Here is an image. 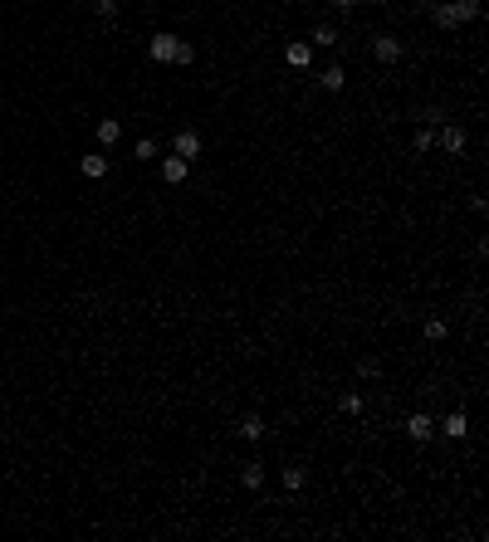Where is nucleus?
Returning <instances> with one entry per match:
<instances>
[{
    "label": "nucleus",
    "instance_id": "1",
    "mask_svg": "<svg viewBox=\"0 0 489 542\" xmlns=\"http://www.w3.org/2000/svg\"><path fill=\"white\" fill-rule=\"evenodd\" d=\"M430 20L441 30L470 25V20H479V0H436V6H430Z\"/></svg>",
    "mask_w": 489,
    "mask_h": 542
},
{
    "label": "nucleus",
    "instance_id": "2",
    "mask_svg": "<svg viewBox=\"0 0 489 542\" xmlns=\"http://www.w3.org/2000/svg\"><path fill=\"white\" fill-rule=\"evenodd\" d=\"M177 49H181L177 34H152V39H147V54H152L157 64H177Z\"/></svg>",
    "mask_w": 489,
    "mask_h": 542
},
{
    "label": "nucleus",
    "instance_id": "3",
    "mask_svg": "<svg viewBox=\"0 0 489 542\" xmlns=\"http://www.w3.org/2000/svg\"><path fill=\"white\" fill-rule=\"evenodd\" d=\"M406 435H411L416 445H426V440H436V420H430L426 410H416V415L406 420Z\"/></svg>",
    "mask_w": 489,
    "mask_h": 542
},
{
    "label": "nucleus",
    "instance_id": "4",
    "mask_svg": "<svg viewBox=\"0 0 489 542\" xmlns=\"http://www.w3.org/2000/svg\"><path fill=\"white\" fill-rule=\"evenodd\" d=\"M172 152H177V156H186V161H191V156H201V132L181 127V132L172 137Z\"/></svg>",
    "mask_w": 489,
    "mask_h": 542
},
{
    "label": "nucleus",
    "instance_id": "5",
    "mask_svg": "<svg viewBox=\"0 0 489 542\" xmlns=\"http://www.w3.org/2000/svg\"><path fill=\"white\" fill-rule=\"evenodd\" d=\"M372 54H377V64H397L401 59V39H392V34L372 39Z\"/></svg>",
    "mask_w": 489,
    "mask_h": 542
},
{
    "label": "nucleus",
    "instance_id": "6",
    "mask_svg": "<svg viewBox=\"0 0 489 542\" xmlns=\"http://www.w3.org/2000/svg\"><path fill=\"white\" fill-rule=\"evenodd\" d=\"M186 171H191V161H186V156H167V161H161V181H167V186H181V181H186Z\"/></svg>",
    "mask_w": 489,
    "mask_h": 542
},
{
    "label": "nucleus",
    "instance_id": "7",
    "mask_svg": "<svg viewBox=\"0 0 489 542\" xmlns=\"http://www.w3.org/2000/svg\"><path fill=\"white\" fill-rule=\"evenodd\" d=\"M465 430H470V420H465V410H450L441 425H436V435H450V440H465Z\"/></svg>",
    "mask_w": 489,
    "mask_h": 542
},
{
    "label": "nucleus",
    "instance_id": "8",
    "mask_svg": "<svg viewBox=\"0 0 489 542\" xmlns=\"http://www.w3.org/2000/svg\"><path fill=\"white\" fill-rule=\"evenodd\" d=\"M284 59H289L294 69H308V64H313V44H308V39H294V44L284 49Z\"/></svg>",
    "mask_w": 489,
    "mask_h": 542
},
{
    "label": "nucleus",
    "instance_id": "9",
    "mask_svg": "<svg viewBox=\"0 0 489 542\" xmlns=\"http://www.w3.org/2000/svg\"><path fill=\"white\" fill-rule=\"evenodd\" d=\"M318 83H323V93H343V64H328Z\"/></svg>",
    "mask_w": 489,
    "mask_h": 542
},
{
    "label": "nucleus",
    "instance_id": "10",
    "mask_svg": "<svg viewBox=\"0 0 489 542\" xmlns=\"http://www.w3.org/2000/svg\"><path fill=\"white\" fill-rule=\"evenodd\" d=\"M240 440H264V415H245L240 420Z\"/></svg>",
    "mask_w": 489,
    "mask_h": 542
},
{
    "label": "nucleus",
    "instance_id": "11",
    "mask_svg": "<svg viewBox=\"0 0 489 542\" xmlns=\"http://www.w3.org/2000/svg\"><path fill=\"white\" fill-rule=\"evenodd\" d=\"M313 44H323V49H338V44H343V34H338L333 25H318V30H313Z\"/></svg>",
    "mask_w": 489,
    "mask_h": 542
},
{
    "label": "nucleus",
    "instance_id": "12",
    "mask_svg": "<svg viewBox=\"0 0 489 542\" xmlns=\"http://www.w3.org/2000/svg\"><path fill=\"white\" fill-rule=\"evenodd\" d=\"M240 483H245V489H264V464H245L240 469Z\"/></svg>",
    "mask_w": 489,
    "mask_h": 542
},
{
    "label": "nucleus",
    "instance_id": "13",
    "mask_svg": "<svg viewBox=\"0 0 489 542\" xmlns=\"http://www.w3.org/2000/svg\"><path fill=\"white\" fill-rule=\"evenodd\" d=\"M441 147L446 152H465V127H446L441 132Z\"/></svg>",
    "mask_w": 489,
    "mask_h": 542
},
{
    "label": "nucleus",
    "instance_id": "14",
    "mask_svg": "<svg viewBox=\"0 0 489 542\" xmlns=\"http://www.w3.org/2000/svg\"><path fill=\"white\" fill-rule=\"evenodd\" d=\"M118 137H123V127H118L113 118H103V123H98V142H103V147H113Z\"/></svg>",
    "mask_w": 489,
    "mask_h": 542
},
{
    "label": "nucleus",
    "instance_id": "15",
    "mask_svg": "<svg viewBox=\"0 0 489 542\" xmlns=\"http://www.w3.org/2000/svg\"><path fill=\"white\" fill-rule=\"evenodd\" d=\"M79 167H83V176H93V181H98V176H108V156H83Z\"/></svg>",
    "mask_w": 489,
    "mask_h": 542
},
{
    "label": "nucleus",
    "instance_id": "16",
    "mask_svg": "<svg viewBox=\"0 0 489 542\" xmlns=\"http://www.w3.org/2000/svg\"><path fill=\"white\" fill-rule=\"evenodd\" d=\"M357 376H367V382H372V376H382V362H377V357H362V362H357Z\"/></svg>",
    "mask_w": 489,
    "mask_h": 542
},
{
    "label": "nucleus",
    "instance_id": "17",
    "mask_svg": "<svg viewBox=\"0 0 489 542\" xmlns=\"http://www.w3.org/2000/svg\"><path fill=\"white\" fill-rule=\"evenodd\" d=\"M338 410H343V415H357V410H362V396H357V391H348V396L338 401Z\"/></svg>",
    "mask_w": 489,
    "mask_h": 542
},
{
    "label": "nucleus",
    "instance_id": "18",
    "mask_svg": "<svg viewBox=\"0 0 489 542\" xmlns=\"http://www.w3.org/2000/svg\"><path fill=\"white\" fill-rule=\"evenodd\" d=\"M284 489H303V469H299V464L284 469Z\"/></svg>",
    "mask_w": 489,
    "mask_h": 542
},
{
    "label": "nucleus",
    "instance_id": "19",
    "mask_svg": "<svg viewBox=\"0 0 489 542\" xmlns=\"http://www.w3.org/2000/svg\"><path fill=\"white\" fill-rule=\"evenodd\" d=\"M441 337H446V322L430 317V322H426V342H441Z\"/></svg>",
    "mask_w": 489,
    "mask_h": 542
},
{
    "label": "nucleus",
    "instance_id": "20",
    "mask_svg": "<svg viewBox=\"0 0 489 542\" xmlns=\"http://www.w3.org/2000/svg\"><path fill=\"white\" fill-rule=\"evenodd\" d=\"M93 10H98L103 20H118V0H93Z\"/></svg>",
    "mask_w": 489,
    "mask_h": 542
},
{
    "label": "nucleus",
    "instance_id": "21",
    "mask_svg": "<svg viewBox=\"0 0 489 542\" xmlns=\"http://www.w3.org/2000/svg\"><path fill=\"white\" fill-rule=\"evenodd\" d=\"M132 156H142V161H152V156H157V142H152V137H142V142L132 147Z\"/></svg>",
    "mask_w": 489,
    "mask_h": 542
},
{
    "label": "nucleus",
    "instance_id": "22",
    "mask_svg": "<svg viewBox=\"0 0 489 542\" xmlns=\"http://www.w3.org/2000/svg\"><path fill=\"white\" fill-rule=\"evenodd\" d=\"M421 123H446V107H441V103H430L426 113H421Z\"/></svg>",
    "mask_w": 489,
    "mask_h": 542
},
{
    "label": "nucleus",
    "instance_id": "23",
    "mask_svg": "<svg viewBox=\"0 0 489 542\" xmlns=\"http://www.w3.org/2000/svg\"><path fill=\"white\" fill-rule=\"evenodd\" d=\"M430 147H436V137H430L426 127H416V152H430Z\"/></svg>",
    "mask_w": 489,
    "mask_h": 542
},
{
    "label": "nucleus",
    "instance_id": "24",
    "mask_svg": "<svg viewBox=\"0 0 489 542\" xmlns=\"http://www.w3.org/2000/svg\"><path fill=\"white\" fill-rule=\"evenodd\" d=\"M333 6H338V10H352V6H357V0H333Z\"/></svg>",
    "mask_w": 489,
    "mask_h": 542
}]
</instances>
